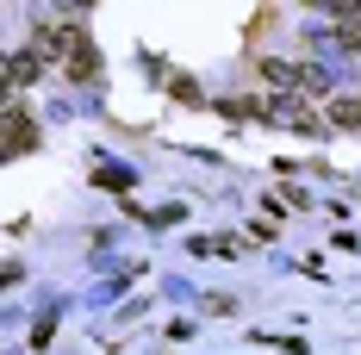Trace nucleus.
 <instances>
[{
  "label": "nucleus",
  "instance_id": "obj_6",
  "mask_svg": "<svg viewBox=\"0 0 361 355\" xmlns=\"http://www.w3.org/2000/svg\"><path fill=\"white\" fill-rule=\"evenodd\" d=\"M330 6H336V13H355V6H361V0H330Z\"/></svg>",
  "mask_w": 361,
  "mask_h": 355
},
{
  "label": "nucleus",
  "instance_id": "obj_3",
  "mask_svg": "<svg viewBox=\"0 0 361 355\" xmlns=\"http://www.w3.org/2000/svg\"><path fill=\"white\" fill-rule=\"evenodd\" d=\"M37 69H44V56H37V50H25V56H13V69H6V75H13V88H25Z\"/></svg>",
  "mask_w": 361,
  "mask_h": 355
},
{
  "label": "nucleus",
  "instance_id": "obj_1",
  "mask_svg": "<svg viewBox=\"0 0 361 355\" xmlns=\"http://www.w3.org/2000/svg\"><path fill=\"white\" fill-rule=\"evenodd\" d=\"M69 69H75V81H87V75H100V56L87 50V37H75V50H69Z\"/></svg>",
  "mask_w": 361,
  "mask_h": 355
},
{
  "label": "nucleus",
  "instance_id": "obj_5",
  "mask_svg": "<svg viewBox=\"0 0 361 355\" xmlns=\"http://www.w3.org/2000/svg\"><path fill=\"white\" fill-rule=\"evenodd\" d=\"M336 44H343V50H361V19H349V25L336 32Z\"/></svg>",
  "mask_w": 361,
  "mask_h": 355
},
{
  "label": "nucleus",
  "instance_id": "obj_2",
  "mask_svg": "<svg viewBox=\"0 0 361 355\" xmlns=\"http://www.w3.org/2000/svg\"><path fill=\"white\" fill-rule=\"evenodd\" d=\"M6 125H13V138H6V150H13V156H25V150H32V119H25V112H13Z\"/></svg>",
  "mask_w": 361,
  "mask_h": 355
},
{
  "label": "nucleus",
  "instance_id": "obj_4",
  "mask_svg": "<svg viewBox=\"0 0 361 355\" xmlns=\"http://www.w3.org/2000/svg\"><path fill=\"white\" fill-rule=\"evenodd\" d=\"M330 119H336V125H361V100H336Z\"/></svg>",
  "mask_w": 361,
  "mask_h": 355
}]
</instances>
